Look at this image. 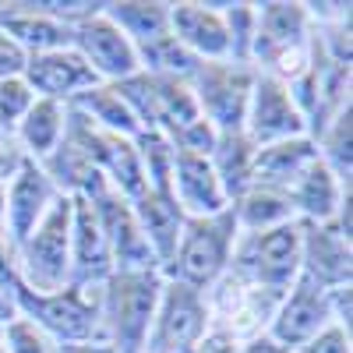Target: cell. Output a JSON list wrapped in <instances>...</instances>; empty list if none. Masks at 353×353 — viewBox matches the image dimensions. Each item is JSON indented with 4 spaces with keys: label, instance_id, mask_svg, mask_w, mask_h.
<instances>
[{
    "label": "cell",
    "instance_id": "obj_1",
    "mask_svg": "<svg viewBox=\"0 0 353 353\" xmlns=\"http://www.w3.org/2000/svg\"><path fill=\"white\" fill-rule=\"evenodd\" d=\"M18 314L28 318L39 332L57 346L71 343H106L103 339V286H74L68 283L57 293H36L14 283Z\"/></svg>",
    "mask_w": 353,
    "mask_h": 353
},
{
    "label": "cell",
    "instance_id": "obj_2",
    "mask_svg": "<svg viewBox=\"0 0 353 353\" xmlns=\"http://www.w3.org/2000/svg\"><path fill=\"white\" fill-rule=\"evenodd\" d=\"M159 293V272H113L103 283V339L117 353H145Z\"/></svg>",
    "mask_w": 353,
    "mask_h": 353
},
{
    "label": "cell",
    "instance_id": "obj_3",
    "mask_svg": "<svg viewBox=\"0 0 353 353\" xmlns=\"http://www.w3.org/2000/svg\"><path fill=\"white\" fill-rule=\"evenodd\" d=\"M237 237L241 230H237V219H233V209L219 216H205V219H188L181 244H176L173 258L159 269V276L205 293L230 269V254Z\"/></svg>",
    "mask_w": 353,
    "mask_h": 353
},
{
    "label": "cell",
    "instance_id": "obj_4",
    "mask_svg": "<svg viewBox=\"0 0 353 353\" xmlns=\"http://www.w3.org/2000/svg\"><path fill=\"white\" fill-rule=\"evenodd\" d=\"M301 237H304L301 219L261 233H241L230 254V272L251 286L286 297V290L301 276Z\"/></svg>",
    "mask_w": 353,
    "mask_h": 353
},
{
    "label": "cell",
    "instance_id": "obj_5",
    "mask_svg": "<svg viewBox=\"0 0 353 353\" xmlns=\"http://www.w3.org/2000/svg\"><path fill=\"white\" fill-rule=\"evenodd\" d=\"M18 283L36 293H57L71 283V194L50 201L39 226L14 251Z\"/></svg>",
    "mask_w": 353,
    "mask_h": 353
},
{
    "label": "cell",
    "instance_id": "obj_6",
    "mask_svg": "<svg viewBox=\"0 0 353 353\" xmlns=\"http://www.w3.org/2000/svg\"><path fill=\"white\" fill-rule=\"evenodd\" d=\"M254 78H258V71L251 64H233V61H201L198 64V71L191 74V92L198 99L201 117L216 128V134L244 131Z\"/></svg>",
    "mask_w": 353,
    "mask_h": 353
},
{
    "label": "cell",
    "instance_id": "obj_7",
    "mask_svg": "<svg viewBox=\"0 0 353 353\" xmlns=\"http://www.w3.org/2000/svg\"><path fill=\"white\" fill-rule=\"evenodd\" d=\"M209 325H212V314H209L205 293L184 283L163 279L159 307L152 318L145 353H191L198 339L209 332Z\"/></svg>",
    "mask_w": 353,
    "mask_h": 353
},
{
    "label": "cell",
    "instance_id": "obj_8",
    "mask_svg": "<svg viewBox=\"0 0 353 353\" xmlns=\"http://www.w3.org/2000/svg\"><path fill=\"white\" fill-rule=\"evenodd\" d=\"M71 50L92 68V74L103 85H117V81H124V78L141 71L131 39L103 11L71 28Z\"/></svg>",
    "mask_w": 353,
    "mask_h": 353
},
{
    "label": "cell",
    "instance_id": "obj_9",
    "mask_svg": "<svg viewBox=\"0 0 353 353\" xmlns=\"http://www.w3.org/2000/svg\"><path fill=\"white\" fill-rule=\"evenodd\" d=\"M332 321V311H329V293L321 290L318 283H311L307 276H297V283H293L286 290V297L279 301L269 329H265V336L276 339L283 350L297 353L307 339H314L321 329H325Z\"/></svg>",
    "mask_w": 353,
    "mask_h": 353
},
{
    "label": "cell",
    "instance_id": "obj_10",
    "mask_svg": "<svg viewBox=\"0 0 353 353\" xmlns=\"http://www.w3.org/2000/svg\"><path fill=\"white\" fill-rule=\"evenodd\" d=\"M92 209L106 233L113 272H159V261H156L149 241L141 237V226L131 212L128 198H121L117 191H106L92 201Z\"/></svg>",
    "mask_w": 353,
    "mask_h": 353
},
{
    "label": "cell",
    "instance_id": "obj_11",
    "mask_svg": "<svg viewBox=\"0 0 353 353\" xmlns=\"http://www.w3.org/2000/svg\"><path fill=\"white\" fill-rule=\"evenodd\" d=\"M244 134L258 145V149H261V145H272V141H286V138L307 134V124H304V117L297 113V106H293L286 85L276 81L272 74L258 71V78H254Z\"/></svg>",
    "mask_w": 353,
    "mask_h": 353
},
{
    "label": "cell",
    "instance_id": "obj_12",
    "mask_svg": "<svg viewBox=\"0 0 353 353\" xmlns=\"http://www.w3.org/2000/svg\"><path fill=\"white\" fill-rule=\"evenodd\" d=\"M57 198V188L46 176V170L36 159H21L18 173L8 181V209H4V237L11 244V251H18L28 233L39 226V219L46 216L50 201Z\"/></svg>",
    "mask_w": 353,
    "mask_h": 353
},
{
    "label": "cell",
    "instance_id": "obj_13",
    "mask_svg": "<svg viewBox=\"0 0 353 353\" xmlns=\"http://www.w3.org/2000/svg\"><path fill=\"white\" fill-rule=\"evenodd\" d=\"M301 276H307L321 290L353 286V241H346L332 223H304Z\"/></svg>",
    "mask_w": 353,
    "mask_h": 353
},
{
    "label": "cell",
    "instance_id": "obj_14",
    "mask_svg": "<svg viewBox=\"0 0 353 353\" xmlns=\"http://www.w3.org/2000/svg\"><path fill=\"white\" fill-rule=\"evenodd\" d=\"M311 43V21L301 0H269L258 4V32H254V50L251 64L254 71L265 68L279 53L304 50Z\"/></svg>",
    "mask_w": 353,
    "mask_h": 353
},
{
    "label": "cell",
    "instance_id": "obj_15",
    "mask_svg": "<svg viewBox=\"0 0 353 353\" xmlns=\"http://www.w3.org/2000/svg\"><path fill=\"white\" fill-rule=\"evenodd\" d=\"M25 85L36 92V99H53V103H71L85 88L103 85L92 68H88L74 50H57V53H36L25 61L21 71Z\"/></svg>",
    "mask_w": 353,
    "mask_h": 353
},
{
    "label": "cell",
    "instance_id": "obj_16",
    "mask_svg": "<svg viewBox=\"0 0 353 353\" xmlns=\"http://www.w3.org/2000/svg\"><path fill=\"white\" fill-rule=\"evenodd\" d=\"M110 276H113V258L92 201L71 198V283L103 286Z\"/></svg>",
    "mask_w": 353,
    "mask_h": 353
},
{
    "label": "cell",
    "instance_id": "obj_17",
    "mask_svg": "<svg viewBox=\"0 0 353 353\" xmlns=\"http://www.w3.org/2000/svg\"><path fill=\"white\" fill-rule=\"evenodd\" d=\"M170 36L198 61H230L223 4H198V0L170 4Z\"/></svg>",
    "mask_w": 353,
    "mask_h": 353
},
{
    "label": "cell",
    "instance_id": "obj_18",
    "mask_svg": "<svg viewBox=\"0 0 353 353\" xmlns=\"http://www.w3.org/2000/svg\"><path fill=\"white\" fill-rule=\"evenodd\" d=\"M173 198L188 219L219 216L230 209L209 156H194L184 149H176V156H173Z\"/></svg>",
    "mask_w": 353,
    "mask_h": 353
},
{
    "label": "cell",
    "instance_id": "obj_19",
    "mask_svg": "<svg viewBox=\"0 0 353 353\" xmlns=\"http://www.w3.org/2000/svg\"><path fill=\"white\" fill-rule=\"evenodd\" d=\"M131 212L141 226V237L149 241L156 261H159V269L173 258L176 244H181V233H184V209L176 205L173 194H159V191H145L131 201Z\"/></svg>",
    "mask_w": 353,
    "mask_h": 353
},
{
    "label": "cell",
    "instance_id": "obj_20",
    "mask_svg": "<svg viewBox=\"0 0 353 353\" xmlns=\"http://www.w3.org/2000/svg\"><path fill=\"white\" fill-rule=\"evenodd\" d=\"M346 191H353V184L339 181L325 163L314 159L297 181H293V188L286 194L293 201L297 219H304V223H332L343 198H346Z\"/></svg>",
    "mask_w": 353,
    "mask_h": 353
},
{
    "label": "cell",
    "instance_id": "obj_21",
    "mask_svg": "<svg viewBox=\"0 0 353 353\" xmlns=\"http://www.w3.org/2000/svg\"><path fill=\"white\" fill-rule=\"evenodd\" d=\"M0 32L14 39L28 57L36 53H57V50H71V28L39 11L36 4H11L0 8Z\"/></svg>",
    "mask_w": 353,
    "mask_h": 353
},
{
    "label": "cell",
    "instance_id": "obj_22",
    "mask_svg": "<svg viewBox=\"0 0 353 353\" xmlns=\"http://www.w3.org/2000/svg\"><path fill=\"white\" fill-rule=\"evenodd\" d=\"M318 159V145L301 134V138H286V141H272L261 145L254 152V170H251V184H265V188H279L290 191L293 181Z\"/></svg>",
    "mask_w": 353,
    "mask_h": 353
},
{
    "label": "cell",
    "instance_id": "obj_23",
    "mask_svg": "<svg viewBox=\"0 0 353 353\" xmlns=\"http://www.w3.org/2000/svg\"><path fill=\"white\" fill-rule=\"evenodd\" d=\"M103 14L131 39L134 53L170 36V4L163 0H113Z\"/></svg>",
    "mask_w": 353,
    "mask_h": 353
},
{
    "label": "cell",
    "instance_id": "obj_24",
    "mask_svg": "<svg viewBox=\"0 0 353 353\" xmlns=\"http://www.w3.org/2000/svg\"><path fill=\"white\" fill-rule=\"evenodd\" d=\"M254 152H258V145H254L244 131L216 134V145H212V152H209V163H212V170H216V181H219V188H223V194H226L230 205L251 188Z\"/></svg>",
    "mask_w": 353,
    "mask_h": 353
},
{
    "label": "cell",
    "instance_id": "obj_25",
    "mask_svg": "<svg viewBox=\"0 0 353 353\" xmlns=\"http://www.w3.org/2000/svg\"><path fill=\"white\" fill-rule=\"evenodd\" d=\"M230 209H233V219H237L241 233H261V230H272V226L297 219L290 194L279 188H265V184H251Z\"/></svg>",
    "mask_w": 353,
    "mask_h": 353
},
{
    "label": "cell",
    "instance_id": "obj_26",
    "mask_svg": "<svg viewBox=\"0 0 353 353\" xmlns=\"http://www.w3.org/2000/svg\"><path fill=\"white\" fill-rule=\"evenodd\" d=\"M64 117H68V106L64 103H53V99H36L32 110L25 113V121L18 124L14 131V141L18 149L28 156L43 163L57 145L64 141Z\"/></svg>",
    "mask_w": 353,
    "mask_h": 353
},
{
    "label": "cell",
    "instance_id": "obj_27",
    "mask_svg": "<svg viewBox=\"0 0 353 353\" xmlns=\"http://www.w3.org/2000/svg\"><path fill=\"white\" fill-rule=\"evenodd\" d=\"M68 106L78 110V113H85L96 128H103L110 134H121V138H138L141 134L138 117L131 113V106L121 96H117L113 85H92V88H85V92L74 96Z\"/></svg>",
    "mask_w": 353,
    "mask_h": 353
},
{
    "label": "cell",
    "instance_id": "obj_28",
    "mask_svg": "<svg viewBox=\"0 0 353 353\" xmlns=\"http://www.w3.org/2000/svg\"><path fill=\"white\" fill-rule=\"evenodd\" d=\"M318 159L325 163L339 181L353 184V106L336 113L325 124V131L318 134Z\"/></svg>",
    "mask_w": 353,
    "mask_h": 353
},
{
    "label": "cell",
    "instance_id": "obj_29",
    "mask_svg": "<svg viewBox=\"0 0 353 353\" xmlns=\"http://www.w3.org/2000/svg\"><path fill=\"white\" fill-rule=\"evenodd\" d=\"M134 149H138V163H141L149 191L173 194V156H176L173 141L163 131H141L134 138Z\"/></svg>",
    "mask_w": 353,
    "mask_h": 353
},
{
    "label": "cell",
    "instance_id": "obj_30",
    "mask_svg": "<svg viewBox=\"0 0 353 353\" xmlns=\"http://www.w3.org/2000/svg\"><path fill=\"white\" fill-rule=\"evenodd\" d=\"M223 21H226V36H230V61L251 64L254 32H258V4H223Z\"/></svg>",
    "mask_w": 353,
    "mask_h": 353
},
{
    "label": "cell",
    "instance_id": "obj_31",
    "mask_svg": "<svg viewBox=\"0 0 353 353\" xmlns=\"http://www.w3.org/2000/svg\"><path fill=\"white\" fill-rule=\"evenodd\" d=\"M36 92L25 85V78H8L0 81V134L14 138L18 124L25 121V113L32 110Z\"/></svg>",
    "mask_w": 353,
    "mask_h": 353
},
{
    "label": "cell",
    "instance_id": "obj_32",
    "mask_svg": "<svg viewBox=\"0 0 353 353\" xmlns=\"http://www.w3.org/2000/svg\"><path fill=\"white\" fill-rule=\"evenodd\" d=\"M4 353H57V343L18 314L4 325Z\"/></svg>",
    "mask_w": 353,
    "mask_h": 353
},
{
    "label": "cell",
    "instance_id": "obj_33",
    "mask_svg": "<svg viewBox=\"0 0 353 353\" xmlns=\"http://www.w3.org/2000/svg\"><path fill=\"white\" fill-rule=\"evenodd\" d=\"M39 11H46L50 18H57L61 25L74 28L88 18H96L106 4H99V0H43V4H36Z\"/></svg>",
    "mask_w": 353,
    "mask_h": 353
},
{
    "label": "cell",
    "instance_id": "obj_34",
    "mask_svg": "<svg viewBox=\"0 0 353 353\" xmlns=\"http://www.w3.org/2000/svg\"><path fill=\"white\" fill-rule=\"evenodd\" d=\"M297 353H353L350 332H346L343 325H336V321H329V325L321 329L314 339H307Z\"/></svg>",
    "mask_w": 353,
    "mask_h": 353
},
{
    "label": "cell",
    "instance_id": "obj_35",
    "mask_svg": "<svg viewBox=\"0 0 353 353\" xmlns=\"http://www.w3.org/2000/svg\"><path fill=\"white\" fill-rule=\"evenodd\" d=\"M25 61H28V53H25L14 39H8L4 32H0V81H8V78H21Z\"/></svg>",
    "mask_w": 353,
    "mask_h": 353
},
{
    "label": "cell",
    "instance_id": "obj_36",
    "mask_svg": "<svg viewBox=\"0 0 353 353\" xmlns=\"http://www.w3.org/2000/svg\"><path fill=\"white\" fill-rule=\"evenodd\" d=\"M325 293H329L332 321L350 332V325H353V286H336V290H325Z\"/></svg>",
    "mask_w": 353,
    "mask_h": 353
},
{
    "label": "cell",
    "instance_id": "obj_37",
    "mask_svg": "<svg viewBox=\"0 0 353 353\" xmlns=\"http://www.w3.org/2000/svg\"><path fill=\"white\" fill-rule=\"evenodd\" d=\"M21 159H25V152L18 149V141L14 138H0V184H8L11 176L18 173Z\"/></svg>",
    "mask_w": 353,
    "mask_h": 353
},
{
    "label": "cell",
    "instance_id": "obj_38",
    "mask_svg": "<svg viewBox=\"0 0 353 353\" xmlns=\"http://www.w3.org/2000/svg\"><path fill=\"white\" fill-rule=\"evenodd\" d=\"M233 353H290V350H283L276 339H269V336H254V339H244V343H237L233 346Z\"/></svg>",
    "mask_w": 353,
    "mask_h": 353
},
{
    "label": "cell",
    "instance_id": "obj_39",
    "mask_svg": "<svg viewBox=\"0 0 353 353\" xmlns=\"http://www.w3.org/2000/svg\"><path fill=\"white\" fill-rule=\"evenodd\" d=\"M11 318H18V304H14V290L0 286V325H8Z\"/></svg>",
    "mask_w": 353,
    "mask_h": 353
},
{
    "label": "cell",
    "instance_id": "obj_40",
    "mask_svg": "<svg viewBox=\"0 0 353 353\" xmlns=\"http://www.w3.org/2000/svg\"><path fill=\"white\" fill-rule=\"evenodd\" d=\"M57 353H117L110 343H71V346H57Z\"/></svg>",
    "mask_w": 353,
    "mask_h": 353
},
{
    "label": "cell",
    "instance_id": "obj_41",
    "mask_svg": "<svg viewBox=\"0 0 353 353\" xmlns=\"http://www.w3.org/2000/svg\"><path fill=\"white\" fill-rule=\"evenodd\" d=\"M4 209H8V184H0V233H4Z\"/></svg>",
    "mask_w": 353,
    "mask_h": 353
},
{
    "label": "cell",
    "instance_id": "obj_42",
    "mask_svg": "<svg viewBox=\"0 0 353 353\" xmlns=\"http://www.w3.org/2000/svg\"><path fill=\"white\" fill-rule=\"evenodd\" d=\"M0 350H4V325H0Z\"/></svg>",
    "mask_w": 353,
    "mask_h": 353
},
{
    "label": "cell",
    "instance_id": "obj_43",
    "mask_svg": "<svg viewBox=\"0 0 353 353\" xmlns=\"http://www.w3.org/2000/svg\"><path fill=\"white\" fill-rule=\"evenodd\" d=\"M0 353H4V350H0Z\"/></svg>",
    "mask_w": 353,
    "mask_h": 353
}]
</instances>
